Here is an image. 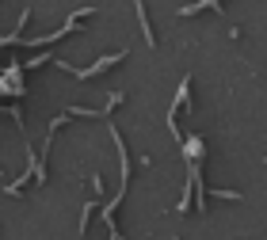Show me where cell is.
Returning <instances> with one entry per match:
<instances>
[{"label":"cell","instance_id":"6da1fadb","mask_svg":"<svg viewBox=\"0 0 267 240\" xmlns=\"http://www.w3.org/2000/svg\"><path fill=\"white\" fill-rule=\"evenodd\" d=\"M134 8H138V23H141V34H145V42H149V46H156V34H153V27H149V16H145V4H141V0H134Z\"/></svg>","mask_w":267,"mask_h":240}]
</instances>
